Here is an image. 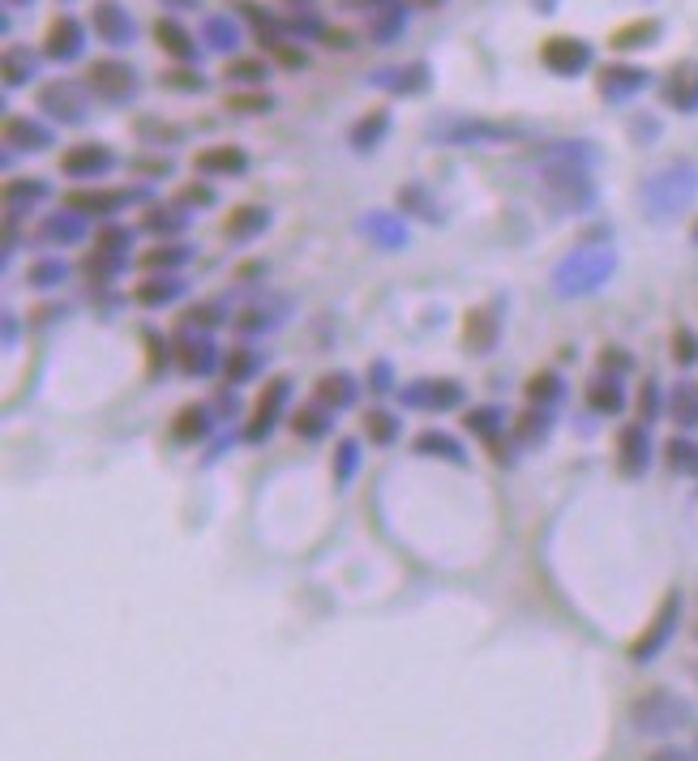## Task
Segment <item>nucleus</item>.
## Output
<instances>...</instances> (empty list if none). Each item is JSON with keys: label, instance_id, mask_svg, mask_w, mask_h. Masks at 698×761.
Segmentation results:
<instances>
[{"label": "nucleus", "instance_id": "f257e3e1", "mask_svg": "<svg viewBox=\"0 0 698 761\" xmlns=\"http://www.w3.org/2000/svg\"><path fill=\"white\" fill-rule=\"evenodd\" d=\"M613 265H617V257H613V248H605V244L575 248L566 262L553 270V292L562 295V300H578V295L600 292L608 283V274H613Z\"/></svg>", "mask_w": 698, "mask_h": 761}, {"label": "nucleus", "instance_id": "f03ea898", "mask_svg": "<svg viewBox=\"0 0 698 761\" xmlns=\"http://www.w3.org/2000/svg\"><path fill=\"white\" fill-rule=\"evenodd\" d=\"M292 403V377H271L266 389L257 394V403L249 410V424H244V440L249 445H262L274 433V424L283 419V410Z\"/></svg>", "mask_w": 698, "mask_h": 761}, {"label": "nucleus", "instance_id": "7ed1b4c3", "mask_svg": "<svg viewBox=\"0 0 698 761\" xmlns=\"http://www.w3.org/2000/svg\"><path fill=\"white\" fill-rule=\"evenodd\" d=\"M463 385L458 380H451V377H425V380H412L407 389H398V403L403 407H412V410H455V407H463Z\"/></svg>", "mask_w": 698, "mask_h": 761}, {"label": "nucleus", "instance_id": "20e7f679", "mask_svg": "<svg viewBox=\"0 0 698 761\" xmlns=\"http://www.w3.org/2000/svg\"><path fill=\"white\" fill-rule=\"evenodd\" d=\"M677 616H681V595H677V590H668L665 603H660V612H656V620L647 625V633L630 646V659H635V663H647V659H656V655H660V646H665L668 638H672V629H677Z\"/></svg>", "mask_w": 698, "mask_h": 761}, {"label": "nucleus", "instance_id": "39448f33", "mask_svg": "<svg viewBox=\"0 0 698 761\" xmlns=\"http://www.w3.org/2000/svg\"><path fill=\"white\" fill-rule=\"evenodd\" d=\"M87 82H91L94 94L108 99V103H124V99L138 94V73H133L129 64H121V60H94Z\"/></svg>", "mask_w": 698, "mask_h": 761}, {"label": "nucleus", "instance_id": "423d86ee", "mask_svg": "<svg viewBox=\"0 0 698 761\" xmlns=\"http://www.w3.org/2000/svg\"><path fill=\"white\" fill-rule=\"evenodd\" d=\"M172 355H176L184 377H206L214 368H223V355H219V347L211 343V334H181L176 347H172Z\"/></svg>", "mask_w": 698, "mask_h": 761}, {"label": "nucleus", "instance_id": "0eeeda50", "mask_svg": "<svg viewBox=\"0 0 698 761\" xmlns=\"http://www.w3.org/2000/svg\"><path fill=\"white\" fill-rule=\"evenodd\" d=\"M117 168V154L103 146V142H82V146L64 150L61 154V172L73 180H94L108 176Z\"/></svg>", "mask_w": 698, "mask_h": 761}, {"label": "nucleus", "instance_id": "6e6552de", "mask_svg": "<svg viewBox=\"0 0 698 761\" xmlns=\"http://www.w3.org/2000/svg\"><path fill=\"white\" fill-rule=\"evenodd\" d=\"M690 710L668 698V693H647L643 702H635V728L638 732H668V728H681Z\"/></svg>", "mask_w": 698, "mask_h": 761}, {"label": "nucleus", "instance_id": "1a4fd4ad", "mask_svg": "<svg viewBox=\"0 0 698 761\" xmlns=\"http://www.w3.org/2000/svg\"><path fill=\"white\" fill-rule=\"evenodd\" d=\"M540 60H545L553 73L575 78V73H583L591 64V48L583 39H570V34H553V39H545V48H540Z\"/></svg>", "mask_w": 698, "mask_h": 761}, {"label": "nucleus", "instance_id": "9d476101", "mask_svg": "<svg viewBox=\"0 0 698 761\" xmlns=\"http://www.w3.org/2000/svg\"><path fill=\"white\" fill-rule=\"evenodd\" d=\"M133 197H138L133 189H73V193H64V210H73L82 219L87 214H117Z\"/></svg>", "mask_w": 698, "mask_h": 761}, {"label": "nucleus", "instance_id": "9b49d317", "mask_svg": "<svg viewBox=\"0 0 698 761\" xmlns=\"http://www.w3.org/2000/svg\"><path fill=\"white\" fill-rule=\"evenodd\" d=\"M39 108L48 116L64 120V124H78L87 116V99H82V87L78 82H52V87L39 90Z\"/></svg>", "mask_w": 698, "mask_h": 761}, {"label": "nucleus", "instance_id": "f8f14e48", "mask_svg": "<svg viewBox=\"0 0 698 761\" xmlns=\"http://www.w3.org/2000/svg\"><path fill=\"white\" fill-rule=\"evenodd\" d=\"M647 463H651V437H647V428L643 424H626L617 433V470L621 475H643Z\"/></svg>", "mask_w": 698, "mask_h": 761}, {"label": "nucleus", "instance_id": "ddd939ff", "mask_svg": "<svg viewBox=\"0 0 698 761\" xmlns=\"http://www.w3.org/2000/svg\"><path fill=\"white\" fill-rule=\"evenodd\" d=\"M497 338H502V313H493V308H472V313L463 317V343H467V352L472 355H488L497 347Z\"/></svg>", "mask_w": 698, "mask_h": 761}, {"label": "nucleus", "instance_id": "4468645a", "mask_svg": "<svg viewBox=\"0 0 698 761\" xmlns=\"http://www.w3.org/2000/svg\"><path fill=\"white\" fill-rule=\"evenodd\" d=\"M356 394H361V385H356V377L352 373H322L317 377V385H313V403H322L326 410H347L352 403H356Z\"/></svg>", "mask_w": 698, "mask_h": 761}, {"label": "nucleus", "instance_id": "2eb2a0df", "mask_svg": "<svg viewBox=\"0 0 698 761\" xmlns=\"http://www.w3.org/2000/svg\"><path fill=\"white\" fill-rule=\"evenodd\" d=\"M193 168L202 176H244L249 172V154L241 146H211L193 159Z\"/></svg>", "mask_w": 698, "mask_h": 761}, {"label": "nucleus", "instance_id": "dca6fc26", "mask_svg": "<svg viewBox=\"0 0 698 761\" xmlns=\"http://www.w3.org/2000/svg\"><path fill=\"white\" fill-rule=\"evenodd\" d=\"M91 22H94V34L108 39V43H129L133 39V22H129V13H124L117 0H99Z\"/></svg>", "mask_w": 698, "mask_h": 761}, {"label": "nucleus", "instance_id": "f3484780", "mask_svg": "<svg viewBox=\"0 0 698 761\" xmlns=\"http://www.w3.org/2000/svg\"><path fill=\"white\" fill-rule=\"evenodd\" d=\"M266 227H271V210H262V205H236V210L223 219V235L236 240V244L262 235Z\"/></svg>", "mask_w": 698, "mask_h": 761}, {"label": "nucleus", "instance_id": "a211bd4d", "mask_svg": "<svg viewBox=\"0 0 698 761\" xmlns=\"http://www.w3.org/2000/svg\"><path fill=\"white\" fill-rule=\"evenodd\" d=\"M181 295H184V278H176V274H151V278H142L133 287V300L142 308H163V304H172Z\"/></svg>", "mask_w": 698, "mask_h": 761}, {"label": "nucleus", "instance_id": "6ab92c4d", "mask_svg": "<svg viewBox=\"0 0 698 761\" xmlns=\"http://www.w3.org/2000/svg\"><path fill=\"white\" fill-rule=\"evenodd\" d=\"M43 52L52 60H78L82 57V27L73 22V18H57L52 27H48V43H43Z\"/></svg>", "mask_w": 698, "mask_h": 761}, {"label": "nucleus", "instance_id": "aec40b11", "mask_svg": "<svg viewBox=\"0 0 698 761\" xmlns=\"http://www.w3.org/2000/svg\"><path fill=\"white\" fill-rule=\"evenodd\" d=\"M82 235H87L82 214H73V210H61V214L43 219V227H39V240H43V244H82Z\"/></svg>", "mask_w": 698, "mask_h": 761}, {"label": "nucleus", "instance_id": "412c9836", "mask_svg": "<svg viewBox=\"0 0 698 761\" xmlns=\"http://www.w3.org/2000/svg\"><path fill=\"white\" fill-rule=\"evenodd\" d=\"M211 403H189V407H181V415H176V424H172V437L176 440H202L206 433H211L214 415H211Z\"/></svg>", "mask_w": 698, "mask_h": 761}, {"label": "nucleus", "instance_id": "4be33fe9", "mask_svg": "<svg viewBox=\"0 0 698 761\" xmlns=\"http://www.w3.org/2000/svg\"><path fill=\"white\" fill-rule=\"evenodd\" d=\"M587 407L596 410V415H617V410L626 407V394H621V380L608 377V373H600V377L587 385Z\"/></svg>", "mask_w": 698, "mask_h": 761}, {"label": "nucleus", "instance_id": "5701e85b", "mask_svg": "<svg viewBox=\"0 0 698 761\" xmlns=\"http://www.w3.org/2000/svg\"><path fill=\"white\" fill-rule=\"evenodd\" d=\"M154 43H159L172 60L198 57V39H193L184 27H176V22H154Z\"/></svg>", "mask_w": 698, "mask_h": 761}, {"label": "nucleus", "instance_id": "b1692460", "mask_svg": "<svg viewBox=\"0 0 698 761\" xmlns=\"http://www.w3.org/2000/svg\"><path fill=\"white\" fill-rule=\"evenodd\" d=\"M257 368H262V352H257V347H249V343H236L232 352L223 355V377L232 380V385L253 380L257 377Z\"/></svg>", "mask_w": 698, "mask_h": 761}, {"label": "nucleus", "instance_id": "393cba45", "mask_svg": "<svg viewBox=\"0 0 698 761\" xmlns=\"http://www.w3.org/2000/svg\"><path fill=\"white\" fill-rule=\"evenodd\" d=\"M292 433L304 440H322L326 433H331V424H334V410H326L322 403H313V407H301V410H292Z\"/></svg>", "mask_w": 698, "mask_h": 761}, {"label": "nucleus", "instance_id": "a878e982", "mask_svg": "<svg viewBox=\"0 0 698 761\" xmlns=\"http://www.w3.org/2000/svg\"><path fill=\"white\" fill-rule=\"evenodd\" d=\"M416 454H421V458H442V463H455V467H463V463H467V454L458 449V440L451 437V433H437V428H428V433H421V437H416Z\"/></svg>", "mask_w": 698, "mask_h": 761}, {"label": "nucleus", "instance_id": "bb28decb", "mask_svg": "<svg viewBox=\"0 0 698 761\" xmlns=\"http://www.w3.org/2000/svg\"><path fill=\"white\" fill-rule=\"evenodd\" d=\"M553 433V407H532L518 415L515 424V440L518 445H540Z\"/></svg>", "mask_w": 698, "mask_h": 761}, {"label": "nucleus", "instance_id": "cd10ccee", "mask_svg": "<svg viewBox=\"0 0 698 761\" xmlns=\"http://www.w3.org/2000/svg\"><path fill=\"white\" fill-rule=\"evenodd\" d=\"M545 184H548V189H553V193H557V197H562L566 205H575V210H578V205L591 202V184H587V180L578 176V172H548Z\"/></svg>", "mask_w": 698, "mask_h": 761}, {"label": "nucleus", "instance_id": "c85d7f7f", "mask_svg": "<svg viewBox=\"0 0 698 761\" xmlns=\"http://www.w3.org/2000/svg\"><path fill=\"white\" fill-rule=\"evenodd\" d=\"M193 253L184 248V244H172V240H163V244H151L146 253H142V270H163V274H172V270H181L184 262H189Z\"/></svg>", "mask_w": 698, "mask_h": 761}, {"label": "nucleus", "instance_id": "c756f323", "mask_svg": "<svg viewBox=\"0 0 698 761\" xmlns=\"http://www.w3.org/2000/svg\"><path fill=\"white\" fill-rule=\"evenodd\" d=\"M48 197V184L43 180H9L4 184V210L18 214V210H31L34 202Z\"/></svg>", "mask_w": 698, "mask_h": 761}, {"label": "nucleus", "instance_id": "7c9ffc66", "mask_svg": "<svg viewBox=\"0 0 698 761\" xmlns=\"http://www.w3.org/2000/svg\"><path fill=\"white\" fill-rule=\"evenodd\" d=\"M4 142H13L18 150H48L52 133L39 129L34 120H4Z\"/></svg>", "mask_w": 698, "mask_h": 761}, {"label": "nucleus", "instance_id": "2f4dec72", "mask_svg": "<svg viewBox=\"0 0 698 761\" xmlns=\"http://www.w3.org/2000/svg\"><path fill=\"white\" fill-rule=\"evenodd\" d=\"M463 424H467V433H476L480 440H497L502 437V428H506V410L502 407H472L467 415H463Z\"/></svg>", "mask_w": 698, "mask_h": 761}, {"label": "nucleus", "instance_id": "473e14b6", "mask_svg": "<svg viewBox=\"0 0 698 761\" xmlns=\"http://www.w3.org/2000/svg\"><path fill=\"white\" fill-rule=\"evenodd\" d=\"M142 223H146V232H154V235H181L184 223H189V214H184L181 205H151Z\"/></svg>", "mask_w": 698, "mask_h": 761}, {"label": "nucleus", "instance_id": "72a5a7b5", "mask_svg": "<svg viewBox=\"0 0 698 761\" xmlns=\"http://www.w3.org/2000/svg\"><path fill=\"white\" fill-rule=\"evenodd\" d=\"M356 467H361V445H356L352 437H343L338 445H334V458H331L334 484H338V488H347V484H352V475H356Z\"/></svg>", "mask_w": 698, "mask_h": 761}, {"label": "nucleus", "instance_id": "f704fd0d", "mask_svg": "<svg viewBox=\"0 0 698 761\" xmlns=\"http://www.w3.org/2000/svg\"><path fill=\"white\" fill-rule=\"evenodd\" d=\"M365 437L377 445V449H386V445H395L398 440V415H391V410H368L365 415Z\"/></svg>", "mask_w": 698, "mask_h": 761}, {"label": "nucleus", "instance_id": "c9c22d12", "mask_svg": "<svg viewBox=\"0 0 698 761\" xmlns=\"http://www.w3.org/2000/svg\"><path fill=\"white\" fill-rule=\"evenodd\" d=\"M64 278H69V265H64L61 257H48V262H34L31 270H27V283H31L34 292H48V287H61Z\"/></svg>", "mask_w": 698, "mask_h": 761}, {"label": "nucleus", "instance_id": "e433bc0d", "mask_svg": "<svg viewBox=\"0 0 698 761\" xmlns=\"http://www.w3.org/2000/svg\"><path fill=\"white\" fill-rule=\"evenodd\" d=\"M391 129V116L377 108L373 116H365V120H356V129H352V146L356 150H373L377 142H382V133Z\"/></svg>", "mask_w": 698, "mask_h": 761}, {"label": "nucleus", "instance_id": "4c0bfd02", "mask_svg": "<svg viewBox=\"0 0 698 761\" xmlns=\"http://www.w3.org/2000/svg\"><path fill=\"white\" fill-rule=\"evenodd\" d=\"M562 394H566V385H562L557 373H536V377L527 380V398H532V407H553Z\"/></svg>", "mask_w": 698, "mask_h": 761}, {"label": "nucleus", "instance_id": "58836bf2", "mask_svg": "<svg viewBox=\"0 0 698 761\" xmlns=\"http://www.w3.org/2000/svg\"><path fill=\"white\" fill-rule=\"evenodd\" d=\"M31 78H34V57L22 52V48H9V57H4V82L18 87V82H31Z\"/></svg>", "mask_w": 698, "mask_h": 761}, {"label": "nucleus", "instance_id": "ea45409f", "mask_svg": "<svg viewBox=\"0 0 698 761\" xmlns=\"http://www.w3.org/2000/svg\"><path fill=\"white\" fill-rule=\"evenodd\" d=\"M368 235H377V244L382 248H398V244H407V232L398 227L395 219H386V214H377V219H368L365 223Z\"/></svg>", "mask_w": 698, "mask_h": 761}, {"label": "nucleus", "instance_id": "a19ab883", "mask_svg": "<svg viewBox=\"0 0 698 761\" xmlns=\"http://www.w3.org/2000/svg\"><path fill=\"white\" fill-rule=\"evenodd\" d=\"M672 419L677 424H698V389H690V385H677V394H672Z\"/></svg>", "mask_w": 698, "mask_h": 761}, {"label": "nucleus", "instance_id": "79ce46f5", "mask_svg": "<svg viewBox=\"0 0 698 761\" xmlns=\"http://www.w3.org/2000/svg\"><path fill=\"white\" fill-rule=\"evenodd\" d=\"M672 359L681 364V368H690V364H698V334L695 329H672Z\"/></svg>", "mask_w": 698, "mask_h": 761}, {"label": "nucleus", "instance_id": "37998d69", "mask_svg": "<svg viewBox=\"0 0 698 761\" xmlns=\"http://www.w3.org/2000/svg\"><path fill=\"white\" fill-rule=\"evenodd\" d=\"M398 78H377V87H391V90H425L428 78H425V64H412V69H395Z\"/></svg>", "mask_w": 698, "mask_h": 761}, {"label": "nucleus", "instance_id": "c03bdc74", "mask_svg": "<svg viewBox=\"0 0 698 761\" xmlns=\"http://www.w3.org/2000/svg\"><path fill=\"white\" fill-rule=\"evenodd\" d=\"M121 265H124V257H117V253H103V248H94L82 270H87L91 278H99V283H108V274H117Z\"/></svg>", "mask_w": 698, "mask_h": 761}, {"label": "nucleus", "instance_id": "a18cd8bd", "mask_svg": "<svg viewBox=\"0 0 698 761\" xmlns=\"http://www.w3.org/2000/svg\"><path fill=\"white\" fill-rule=\"evenodd\" d=\"M668 467L672 470H698V445L690 440H668Z\"/></svg>", "mask_w": 698, "mask_h": 761}, {"label": "nucleus", "instance_id": "49530a36", "mask_svg": "<svg viewBox=\"0 0 698 761\" xmlns=\"http://www.w3.org/2000/svg\"><path fill=\"white\" fill-rule=\"evenodd\" d=\"M656 22H638V27H626L613 34V48H638V43H651V34H656Z\"/></svg>", "mask_w": 698, "mask_h": 761}, {"label": "nucleus", "instance_id": "de8ad7c7", "mask_svg": "<svg viewBox=\"0 0 698 761\" xmlns=\"http://www.w3.org/2000/svg\"><path fill=\"white\" fill-rule=\"evenodd\" d=\"M412 202H416L412 214H421V219H428V223H437V219H442V210L428 202L421 189H403V193H398V205H412Z\"/></svg>", "mask_w": 698, "mask_h": 761}, {"label": "nucleus", "instance_id": "09e8293b", "mask_svg": "<svg viewBox=\"0 0 698 761\" xmlns=\"http://www.w3.org/2000/svg\"><path fill=\"white\" fill-rule=\"evenodd\" d=\"M227 78L232 82H262L266 78V64L262 60H232L227 64Z\"/></svg>", "mask_w": 698, "mask_h": 761}, {"label": "nucleus", "instance_id": "8fccbe9b", "mask_svg": "<svg viewBox=\"0 0 698 761\" xmlns=\"http://www.w3.org/2000/svg\"><path fill=\"white\" fill-rule=\"evenodd\" d=\"M600 368H605L608 377H621V373H630V368H635V359H630L626 352H617V347H605V352H600Z\"/></svg>", "mask_w": 698, "mask_h": 761}, {"label": "nucleus", "instance_id": "3c124183", "mask_svg": "<svg viewBox=\"0 0 698 761\" xmlns=\"http://www.w3.org/2000/svg\"><path fill=\"white\" fill-rule=\"evenodd\" d=\"M227 108L236 112H271V94H227Z\"/></svg>", "mask_w": 698, "mask_h": 761}, {"label": "nucleus", "instance_id": "603ef678", "mask_svg": "<svg viewBox=\"0 0 698 761\" xmlns=\"http://www.w3.org/2000/svg\"><path fill=\"white\" fill-rule=\"evenodd\" d=\"M176 205H214V189L211 184H184L181 193H176Z\"/></svg>", "mask_w": 698, "mask_h": 761}, {"label": "nucleus", "instance_id": "864d4df0", "mask_svg": "<svg viewBox=\"0 0 698 761\" xmlns=\"http://www.w3.org/2000/svg\"><path fill=\"white\" fill-rule=\"evenodd\" d=\"M124 244H129V232H124V227H108V232L94 235V248L117 253V257H124Z\"/></svg>", "mask_w": 698, "mask_h": 761}, {"label": "nucleus", "instance_id": "5fc2aeb1", "mask_svg": "<svg viewBox=\"0 0 698 761\" xmlns=\"http://www.w3.org/2000/svg\"><path fill=\"white\" fill-rule=\"evenodd\" d=\"M656 410H660V389H656V380H643V394H638V415H643V424L656 419Z\"/></svg>", "mask_w": 698, "mask_h": 761}, {"label": "nucleus", "instance_id": "6e6d98bb", "mask_svg": "<svg viewBox=\"0 0 698 761\" xmlns=\"http://www.w3.org/2000/svg\"><path fill=\"white\" fill-rule=\"evenodd\" d=\"M163 87H176V90H202V87H206V78H198V73H189V69H172V73L163 78Z\"/></svg>", "mask_w": 698, "mask_h": 761}, {"label": "nucleus", "instance_id": "4d7b16f0", "mask_svg": "<svg viewBox=\"0 0 698 761\" xmlns=\"http://www.w3.org/2000/svg\"><path fill=\"white\" fill-rule=\"evenodd\" d=\"M368 385H373L377 394H391V385H395V380H391V364H386V359H373V368H368Z\"/></svg>", "mask_w": 698, "mask_h": 761}, {"label": "nucleus", "instance_id": "13d9d810", "mask_svg": "<svg viewBox=\"0 0 698 761\" xmlns=\"http://www.w3.org/2000/svg\"><path fill=\"white\" fill-rule=\"evenodd\" d=\"M184 322H189V325H206V329H214V325L223 322V317H219V308H214V304H198V308H189V317H184Z\"/></svg>", "mask_w": 698, "mask_h": 761}, {"label": "nucleus", "instance_id": "bf43d9fd", "mask_svg": "<svg viewBox=\"0 0 698 761\" xmlns=\"http://www.w3.org/2000/svg\"><path fill=\"white\" fill-rule=\"evenodd\" d=\"M326 48H352V39L343 34V30H326V39H322Z\"/></svg>", "mask_w": 698, "mask_h": 761}, {"label": "nucleus", "instance_id": "052dcab7", "mask_svg": "<svg viewBox=\"0 0 698 761\" xmlns=\"http://www.w3.org/2000/svg\"><path fill=\"white\" fill-rule=\"evenodd\" d=\"M651 761H690L686 753H677V749H665V753H656Z\"/></svg>", "mask_w": 698, "mask_h": 761}, {"label": "nucleus", "instance_id": "680f3d73", "mask_svg": "<svg viewBox=\"0 0 698 761\" xmlns=\"http://www.w3.org/2000/svg\"><path fill=\"white\" fill-rule=\"evenodd\" d=\"M412 4H437V0H412Z\"/></svg>", "mask_w": 698, "mask_h": 761}, {"label": "nucleus", "instance_id": "e2e57ef3", "mask_svg": "<svg viewBox=\"0 0 698 761\" xmlns=\"http://www.w3.org/2000/svg\"><path fill=\"white\" fill-rule=\"evenodd\" d=\"M695 240H698V227H695Z\"/></svg>", "mask_w": 698, "mask_h": 761}]
</instances>
